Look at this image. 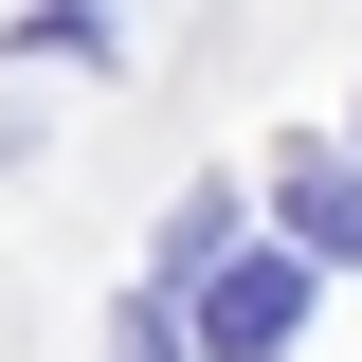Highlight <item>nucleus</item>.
<instances>
[{"label": "nucleus", "mask_w": 362, "mask_h": 362, "mask_svg": "<svg viewBox=\"0 0 362 362\" xmlns=\"http://www.w3.org/2000/svg\"><path fill=\"white\" fill-rule=\"evenodd\" d=\"M181 290H199L181 326H199L218 362H290V326H308V272L290 254H218V272H181Z\"/></svg>", "instance_id": "nucleus-1"}, {"label": "nucleus", "mask_w": 362, "mask_h": 362, "mask_svg": "<svg viewBox=\"0 0 362 362\" xmlns=\"http://www.w3.org/2000/svg\"><path fill=\"white\" fill-rule=\"evenodd\" d=\"M272 199H290V235H308V254H344V272H362V163H344V145H308Z\"/></svg>", "instance_id": "nucleus-2"}, {"label": "nucleus", "mask_w": 362, "mask_h": 362, "mask_svg": "<svg viewBox=\"0 0 362 362\" xmlns=\"http://www.w3.org/2000/svg\"><path fill=\"white\" fill-rule=\"evenodd\" d=\"M109 362H181V326H163V308H127V326H109Z\"/></svg>", "instance_id": "nucleus-3"}]
</instances>
